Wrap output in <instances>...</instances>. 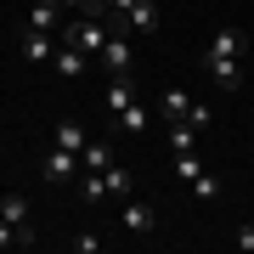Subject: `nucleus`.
<instances>
[{
  "label": "nucleus",
  "instance_id": "4468645a",
  "mask_svg": "<svg viewBox=\"0 0 254 254\" xmlns=\"http://www.w3.org/2000/svg\"><path fill=\"white\" fill-rule=\"evenodd\" d=\"M79 164H85V170H108V164H113V141H102V136L85 141L79 147Z\"/></svg>",
  "mask_w": 254,
  "mask_h": 254
},
{
  "label": "nucleus",
  "instance_id": "1a4fd4ad",
  "mask_svg": "<svg viewBox=\"0 0 254 254\" xmlns=\"http://www.w3.org/2000/svg\"><path fill=\"white\" fill-rule=\"evenodd\" d=\"M91 63H96V57H85L79 46H63V51H57V57H51V68H57V73H63V79H79V73H85V68H91Z\"/></svg>",
  "mask_w": 254,
  "mask_h": 254
},
{
  "label": "nucleus",
  "instance_id": "aec40b11",
  "mask_svg": "<svg viewBox=\"0 0 254 254\" xmlns=\"http://www.w3.org/2000/svg\"><path fill=\"white\" fill-rule=\"evenodd\" d=\"M0 249H17V226H11L6 215H0Z\"/></svg>",
  "mask_w": 254,
  "mask_h": 254
},
{
  "label": "nucleus",
  "instance_id": "0eeeda50",
  "mask_svg": "<svg viewBox=\"0 0 254 254\" xmlns=\"http://www.w3.org/2000/svg\"><path fill=\"white\" fill-rule=\"evenodd\" d=\"M63 0H34V6H28V28H40V34H57V28H63L68 17H63Z\"/></svg>",
  "mask_w": 254,
  "mask_h": 254
},
{
  "label": "nucleus",
  "instance_id": "423d86ee",
  "mask_svg": "<svg viewBox=\"0 0 254 254\" xmlns=\"http://www.w3.org/2000/svg\"><path fill=\"white\" fill-rule=\"evenodd\" d=\"M119 23L130 34H158V0H136L130 11H119Z\"/></svg>",
  "mask_w": 254,
  "mask_h": 254
},
{
  "label": "nucleus",
  "instance_id": "dca6fc26",
  "mask_svg": "<svg viewBox=\"0 0 254 254\" xmlns=\"http://www.w3.org/2000/svg\"><path fill=\"white\" fill-rule=\"evenodd\" d=\"M175 175H181L187 187H192V181L203 175V158H198V147H187V153H175Z\"/></svg>",
  "mask_w": 254,
  "mask_h": 254
},
{
  "label": "nucleus",
  "instance_id": "a211bd4d",
  "mask_svg": "<svg viewBox=\"0 0 254 254\" xmlns=\"http://www.w3.org/2000/svg\"><path fill=\"white\" fill-rule=\"evenodd\" d=\"M73 249H79V254H102V232H79Z\"/></svg>",
  "mask_w": 254,
  "mask_h": 254
},
{
  "label": "nucleus",
  "instance_id": "ddd939ff",
  "mask_svg": "<svg viewBox=\"0 0 254 254\" xmlns=\"http://www.w3.org/2000/svg\"><path fill=\"white\" fill-rule=\"evenodd\" d=\"M102 102H108V113H119L125 102H136V79H130V73H119V79H108V96H102Z\"/></svg>",
  "mask_w": 254,
  "mask_h": 254
},
{
  "label": "nucleus",
  "instance_id": "f3484780",
  "mask_svg": "<svg viewBox=\"0 0 254 254\" xmlns=\"http://www.w3.org/2000/svg\"><path fill=\"white\" fill-rule=\"evenodd\" d=\"M192 198H203V203H215V198H220V175H209V170H203L198 181H192Z\"/></svg>",
  "mask_w": 254,
  "mask_h": 254
},
{
  "label": "nucleus",
  "instance_id": "f03ea898",
  "mask_svg": "<svg viewBox=\"0 0 254 254\" xmlns=\"http://www.w3.org/2000/svg\"><path fill=\"white\" fill-rule=\"evenodd\" d=\"M96 63L108 68V79H119V73H136V46H130V28H125V23L108 34V46H102Z\"/></svg>",
  "mask_w": 254,
  "mask_h": 254
},
{
  "label": "nucleus",
  "instance_id": "9b49d317",
  "mask_svg": "<svg viewBox=\"0 0 254 254\" xmlns=\"http://www.w3.org/2000/svg\"><path fill=\"white\" fill-rule=\"evenodd\" d=\"M102 181H108V192H113V198H119V203H125V198H130V192H136V175H130V170H125V164H108V170H102Z\"/></svg>",
  "mask_w": 254,
  "mask_h": 254
},
{
  "label": "nucleus",
  "instance_id": "f257e3e1",
  "mask_svg": "<svg viewBox=\"0 0 254 254\" xmlns=\"http://www.w3.org/2000/svg\"><path fill=\"white\" fill-rule=\"evenodd\" d=\"M243 51H249V34L243 28H215L209 34V51H203V73L220 85V91H243Z\"/></svg>",
  "mask_w": 254,
  "mask_h": 254
},
{
  "label": "nucleus",
  "instance_id": "f8f14e48",
  "mask_svg": "<svg viewBox=\"0 0 254 254\" xmlns=\"http://www.w3.org/2000/svg\"><path fill=\"white\" fill-rule=\"evenodd\" d=\"M113 119H119V130H125V136H147V108H141V102H125Z\"/></svg>",
  "mask_w": 254,
  "mask_h": 254
},
{
  "label": "nucleus",
  "instance_id": "4be33fe9",
  "mask_svg": "<svg viewBox=\"0 0 254 254\" xmlns=\"http://www.w3.org/2000/svg\"><path fill=\"white\" fill-rule=\"evenodd\" d=\"M63 6H68V11H85V0H63Z\"/></svg>",
  "mask_w": 254,
  "mask_h": 254
},
{
  "label": "nucleus",
  "instance_id": "6e6552de",
  "mask_svg": "<svg viewBox=\"0 0 254 254\" xmlns=\"http://www.w3.org/2000/svg\"><path fill=\"white\" fill-rule=\"evenodd\" d=\"M57 51H63V40H57V34H40V28H28V34H23V57H28V63H51Z\"/></svg>",
  "mask_w": 254,
  "mask_h": 254
},
{
  "label": "nucleus",
  "instance_id": "9d476101",
  "mask_svg": "<svg viewBox=\"0 0 254 254\" xmlns=\"http://www.w3.org/2000/svg\"><path fill=\"white\" fill-rule=\"evenodd\" d=\"M51 141H57V147H68V153H79V147L91 141V136H85V125H79V119H57Z\"/></svg>",
  "mask_w": 254,
  "mask_h": 254
},
{
  "label": "nucleus",
  "instance_id": "39448f33",
  "mask_svg": "<svg viewBox=\"0 0 254 254\" xmlns=\"http://www.w3.org/2000/svg\"><path fill=\"white\" fill-rule=\"evenodd\" d=\"M0 215L17 226V249H34V220H28V198H17V192H6L0 198Z\"/></svg>",
  "mask_w": 254,
  "mask_h": 254
},
{
  "label": "nucleus",
  "instance_id": "7ed1b4c3",
  "mask_svg": "<svg viewBox=\"0 0 254 254\" xmlns=\"http://www.w3.org/2000/svg\"><path fill=\"white\" fill-rule=\"evenodd\" d=\"M119 226H125V237H153V232H158V209L130 192L125 209H119Z\"/></svg>",
  "mask_w": 254,
  "mask_h": 254
},
{
  "label": "nucleus",
  "instance_id": "20e7f679",
  "mask_svg": "<svg viewBox=\"0 0 254 254\" xmlns=\"http://www.w3.org/2000/svg\"><path fill=\"white\" fill-rule=\"evenodd\" d=\"M79 170H85V164H79V153H68V147H46V158H40V175H46V181L51 187H63V181H79Z\"/></svg>",
  "mask_w": 254,
  "mask_h": 254
},
{
  "label": "nucleus",
  "instance_id": "6ab92c4d",
  "mask_svg": "<svg viewBox=\"0 0 254 254\" xmlns=\"http://www.w3.org/2000/svg\"><path fill=\"white\" fill-rule=\"evenodd\" d=\"M232 243L243 249V254H254V226H237V232H232Z\"/></svg>",
  "mask_w": 254,
  "mask_h": 254
},
{
  "label": "nucleus",
  "instance_id": "2eb2a0df",
  "mask_svg": "<svg viewBox=\"0 0 254 254\" xmlns=\"http://www.w3.org/2000/svg\"><path fill=\"white\" fill-rule=\"evenodd\" d=\"M187 113H192V96L181 85H170V91H164V125H175V119H187Z\"/></svg>",
  "mask_w": 254,
  "mask_h": 254
},
{
  "label": "nucleus",
  "instance_id": "412c9836",
  "mask_svg": "<svg viewBox=\"0 0 254 254\" xmlns=\"http://www.w3.org/2000/svg\"><path fill=\"white\" fill-rule=\"evenodd\" d=\"M130 6H136V0H108V11H130Z\"/></svg>",
  "mask_w": 254,
  "mask_h": 254
}]
</instances>
